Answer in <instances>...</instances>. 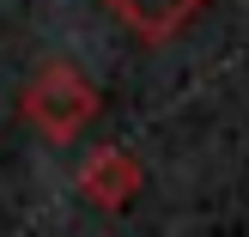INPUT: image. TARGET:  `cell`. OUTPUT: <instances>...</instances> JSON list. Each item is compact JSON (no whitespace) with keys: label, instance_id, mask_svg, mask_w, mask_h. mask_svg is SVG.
<instances>
[{"label":"cell","instance_id":"obj_1","mask_svg":"<svg viewBox=\"0 0 249 237\" xmlns=\"http://www.w3.org/2000/svg\"><path fill=\"white\" fill-rule=\"evenodd\" d=\"M91 116H97V91L67 61H49V67L24 85V122H31L43 140H55V146H67Z\"/></svg>","mask_w":249,"mask_h":237},{"label":"cell","instance_id":"obj_3","mask_svg":"<svg viewBox=\"0 0 249 237\" xmlns=\"http://www.w3.org/2000/svg\"><path fill=\"white\" fill-rule=\"evenodd\" d=\"M109 6H116L134 31H146V36H170L195 6H201V0H109Z\"/></svg>","mask_w":249,"mask_h":237},{"label":"cell","instance_id":"obj_2","mask_svg":"<svg viewBox=\"0 0 249 237\" xmlns=\"http://www.w3.org/2000/svg\"><path fill=\"white\" fill-rule=\"evenodd\" d=\"M79 189H85V201H97V207H128L134 195H140V158L122 152V146H97L79 164Z\"/></svg>","mask_w":249,"mask_h":237}]
</instances>
